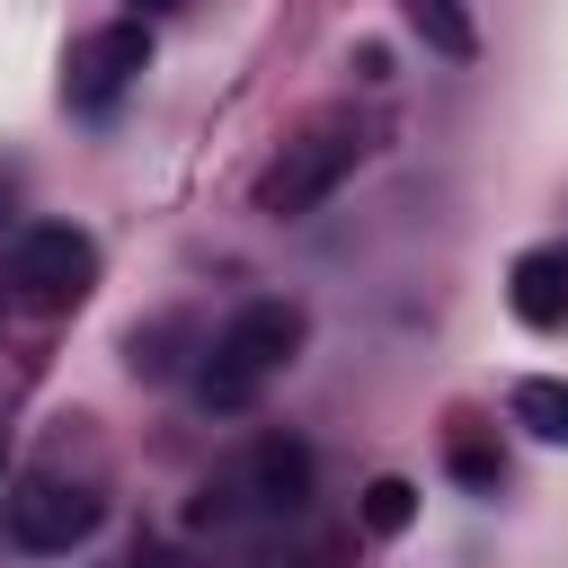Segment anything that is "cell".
I'll return each mask as SVG.
<instances>
[{"label": "cell", "mask_w": 568, "mask_h": 568, "mask_svg": "<svg viewBox=\"0 0 568 568\" xmlns=\"http://www.w3.org/2000/svg\"><path fill=\"white\" fill-rule=\"evenodd\" d=\"M302 302H240L222 328H213V346H204V364H195V399L213 408V417H240V408H257V390L302 355Z\"/></svg>", "instance_id": "1"}, {"label": "cell", "mask_w": 568, "mask_h": 568, "mask_svg": "<svg viewBox=\"0 0 568 568\" xmlns=\"http://www.w3.org/2000/svg\"><path fill=\"white\" fill-rule=\"evenodd\" d=\"M311 506V444L293 435H257L222 479L195 488V524L204 532H248V524H284Z\"/></svg>", "instance_id": "2"}, {"label": "cell", "mask_w": 568, "mask_h": 568, "mask_svg": "<svg viewBox=\"0 0 568 568\" xmlns=\"http://www.w3.org/2000/svg\"><path fill=\"white\" fill-rule=\"evenodd\" d=\"M89 284H98V240L71 231V222H36V231H18L9 257H0V293H9L18 311H36V320L80 311Z\"/></svg>", "instance_id": "3"}, {"label": "cell", "mask_w": 568, "mask_h": 568, "mask_svg": "<svg viewBox=\"0 0 568 568\" xmlns=\"http://www.w3.org/2000/svg\"><path fill=\"white\" fill-rule=\"evenodd\" d=\"M355 178V133H302V142H284L266 169H257V213H275V222H302V213H320L337 186Z\"/></svg>", "instance_id": "4"}, {"label": "cell", "mask_w": 568, "mask_h": 568, "mask_svg": "<svg viewBox=\"0 0 568 568\" xmlns=\"http://www.w3.org/2000/svg\"><path fill=\"white\" fill-rule=\"evenodd\" d=\"M98 532V488L89 479H62V470H27L9 488V541L18 550H80Z\"/></svg>", "instance_id": "5"}, {"label": "cell", "mask_w": 568, "mask_h": 568, "mask_svg": "<svg viewBox=\"0 0 568 568\" xmlns=\"http://www.w3.org/2000/svg\"><path fill=\"white\" fill-rule=\"evenodd\" d=\"M142 71H151V27H142V18H115V27H98V36L71 44V62H62V106L106 115Z\"/></svg>", "instance_id": "6"}, {"label": "cell", "mask_w": 568, "mask_h": 568, "mask_svg": "<svg viewBox=\"0 0 568 568\" xmlns=\"http://www.w3.org/2000/svg\"><path fill=\"white\" fill-rule=\"evenodd\" d=\"M506 302L524 328H568V240H541L506 266Z\"/></svg>", "instance_id": "7"}, {"label": "cell", "mask_w": 568, "mask_h": 568, "mask_svg": "<svg viewBox=\"0 0 568 568\" xmlns=\"http://www.w3.org/2000/svg\"><path fill=\"white\" fill-rule=\"evenodd\" d=\"M399 18L426 36V53H444V62H470L479 53V18H470V0H399Z\"/></svg>", "instance_id": "8"}, {"label": "cell", "mask_w": 568, "mask_h": 568, "mask_svg": "<svg viewBox=\"0 0 568 568\" xmlns=\"http://www.w3.org/2000/svg\"><path fill=\"white\" fill-rule=\"evenodd\" d=\"M506 417H515L524 435H541V444H568V382H559V373L515 382V390H506Z\"/></svg>", "instance_id": "9"}, {"label": "cell", "mask_w": 568, "mask_h": 568, "mask_svg": "<svg viewBox=\"0 0 568 568\" xmlns=\"http://www.w3.org/2000/svg\"><path fill=\"white\" fill-rule=\"evenodd\" d=\"M408 515H417V488L408 479H373L364 488V532H408Z\"/></svg>", "instance_id": "10"}, {"label": "cell", "mask_w": 568, "mask_h": 568, "mask_svg": "<svg viewBox=\"0 0 568 568\" xmlns=\"http://www.w3.org/2000/svg\"><path fill=\"white\" fill-rule=\"evenodd\" d=\"M453 470H462L470 488H497V462H488V453H479L470 435H453Z\"/></svg>", "instance_id": "11"}, {"label": "cell", "mask_w": 568, "mask_h": 568, "mask_svg": "<svg viewBox=\"0 0 568 568\" xmlns=\"http://www.w3.org/2000/svg\"><path fill=\"white\" fill-rule=\"evenodd\" d=\"M151 9H178V0H133V18H151Z\"/></svg>", "instance_id": "12"}, {"label": "cell", "mask_w": 568, "mask_h": 568, "mask_svg": "<svg viewBox=\"0 0 568 568\" xmlns=\"http://www.w3.org/2000/svg\"><path fill=\"white\" fill-rule=\"evenodd\" d=\"M0 462H9V426H0Z\"/></svg>", "instance_id": "13"}]
</instances>
